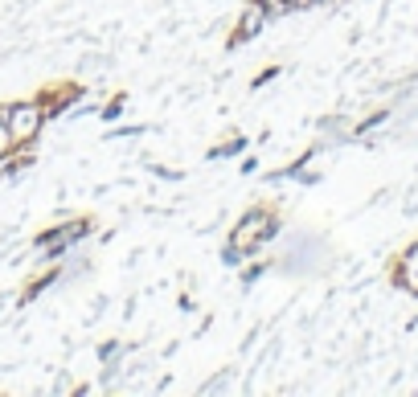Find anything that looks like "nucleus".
<instances>
[{
  "label": "nucleus",
  "mask_w": 418,
  "mask_h": 397,
  "mask_svg": "<svg viewBox=\"0 0 418 397\" xmlns=\"http://www.w3.org/2000/svg\"><path fill=\"white\" fill-rule=\"evenodd\" d=\"M402 274H406V287H415V291H418V246L410 250V258H406V270H402Z\"/></svg>",
  "instance_id": "nucleus-4"
},
{
  "label": "nucleus",
  "mask_w": 418,
  "mask_h": 397,
  "mask_svg": "<svg viewBox=\"0 0 418 397\" xmlns=\"http://www.w3.org/2000/svg\"><path fill=\"white\" fill-rule=\"evenodd\" d=\"M4 143H8V127L0 123V152H4Z\"/></svg>",
  "instance_id": "nucleus-5"
},
{
  "label": "nucleus",
  "mask_w": 418,
  "mask_h": 397,
  "mask_svg": "<svg viewBox=\"0 0 418 397\" xmlns=\"http://www.w3.org/2000/svg\"><path fill=\"white\" fill-rule=\"evenodd\" d=\"M263 17H267V12H263V4H254V8L246 12V21H242V29L234 33V42H250V37L259 33V25H263Z\"/></svg>",
  "instance_id": "nucleus-2"
},
{
  "label": "nucleus",
  "mask_w": 418,
  "mask_h": 397,
  "mask_svg": "<svg viewBox=\"0 0 418 397\" xmlns=\"http://www.w3.org/2000/svg\"><path fill=\"white\" fill-rule=\"evenodd\" d=\"M263 229H267V225H263V213H250V218L234 229V246H242V250H246V246H250V238H254V233H263Z\"/></svg>",
  "instance_id": "nucleus-1"
},
{
  "label": "nucleus",
  "mask_w": 418,
  "mask_h": 397,
  "mask_svg": "<svg viewBox=\"0 0 418 397\" xmlns=\"http://www.w3.org/2000/svg\"><path fill=\"white\" fill-rule=\"evenodd\" d=\"M29 127H37V115H33L29 107H17V111H12V132L25 135Z\"/></svg>",
  "instance_id": "nucleus-3"
}]
</instances>
